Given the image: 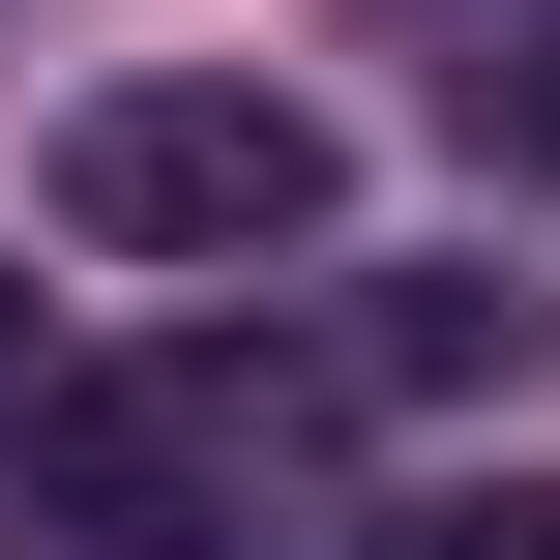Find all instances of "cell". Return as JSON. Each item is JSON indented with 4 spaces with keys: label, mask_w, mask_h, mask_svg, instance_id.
I'll return each instance as SVG.
<instances>
[{
    "label": "cell",
    "mask_w": 560,
    "mask_h": 560,
    "mask_svg": "<svg viewBox=\"0 0 560 560\" xmlns=\"http://www.w3.org/2000/svg\"><path fill=\"white\" fill-rule=\"evenodd\" d=\"M266 472H295V384L266 354H148V384H30L0 413V502L59 560H236Z\"/></svg>",
    "instance_id": "6da1fadb"
},
{
    "label": "cell",
    "mask_w": 560,
    "mask_h": 560,
    "mask_svg": "<svg viewBox=\"0 0 560 560\" xmlns=\"http://www.w3.org/2000/svg\"><path fill=\"white\" fill-rule=\"evenodd\" d=\"M325 207H354V148L295 89H89L59 118V236L89 266H295Z\"/></svg>",
    "instance_id": "7a4b0ae2"
},
{
    "label": "cell",
    "mask_w": 560,
    "mask_h": 560,
    "mask_svg": "<svg viewBox=\"0 0 560 560\" xmlns=\"http://www.w3.org/2000/svg\"><path fill=\"white\" fill-rule=\"evenodd\" d=\"M532 354H560V295H532V266H384L325 384H384V413H472V384H532Z\"/></svg>",
    "instance_id": "3957f363"
},
{
    "label": "cell",
    "mask_w": 560,
    "mask_h": 560,
    "mask_svg": "<svg viewBox=\"0 0 560 560\" xmlns=\"http://www.w3.org/2000/svg\"><path fill=\"white\" fill-rule=\"evenodd\" d=\"M443 148L472 177H560V0H443Z\"/></svg>",
    "instance_id": "277c9868"
},
{
    "label": "cell",
    "mask_w": 560,
    "mask_h": 560,
    "mask_svg": "<svg viewBox=\"0 0 560 560\" xmlns=\"http://www.w3.org/2000/svg\"><path fill=\"white\" fill-rule=\"evenodd\" d=\"M384 560H560V472H502V502H413Z\"/></svg>",
    "instance_id": "5b68a950"
},
{
    "label": "cell",
    "mask_w": 560,
    "mask_h": 560,
    "mask_svg": "<svg viewBox=\"0 0 560 560\" xmlns=\"http://www.w3.org/2000/svg\"><path fill=\"white\" fill-rule=\"evenodd\" d=\"M0 413H30V295H0Z\"/></svg>",
    "instance_id": "8992f818"
},
{
    "label": "cell",
    "mask_w": 560,
    "mask_h": 560,
    "mask_svg": "<svg viewBox=\"0 0 560 560\" xmlns=\"http://www.w3.org/2000/svg\"><path fill=\"white\" fill-rule=\"evenodd\" d=\"M0 560H59V532H0Z\"/></svg>",
    "instance_id": "52a82bcc"
}]
</instances>
